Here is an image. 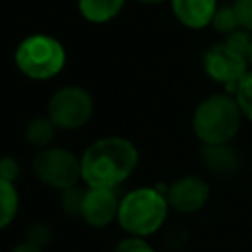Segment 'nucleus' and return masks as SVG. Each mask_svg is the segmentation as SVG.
Masks as SVG:
<instances>
[{"label":"nucleus","mask_w":252,"mask_h":252,"mask_svg":"<svg viewBox=\"0 0 252 252\" xmlns=\"http://www.w3.org/2000/svg\"><path fill=\"white\" fill-rule=\"evenodd\" d=\"M138 165L136 146L120 136L93 142L81 156V179L94 189H114Z\"/></svg>","instance_id":"1"},{"label":"nucleus","mask_w":252,"mask_h":252,"mask_svg":"<svg viewBox=\"0 0 252 252\" xmlns=\"http://www.w3.org/2000/svg\"><path fill=\"white\" fill-rule=\"evenodd\" d=\"M240 122V106L230 94H211L193 112V132L205 146H222L230 142Z\"/></svg>","instance_id":"2"},{"label":"nucleus","mask_w":252,"mask_h":252,"mask_svg":"<svg viewBox=\"0 0 252 252\" xmlns=\"http://www.w3.org/2000/svg\"><path fill=\"white\" fill-rule=\"evenodd\" d=\"M167 197L159 189L140 187L130 191L118 205V224L132 236L154 234L167 217Z\"/></svg>","instance_id":"3"},{"label":"nucleus","mask_w":252,"mask_h":252,"mask_svg":"<svg viewBox=\"0 0 252 252\" xmlns=\"http://www.w3.org/2000/svg\"><path fill=\"white\" fill-rule=\"evenodd\" d=\"M14 59H16L18 69L26 77L43 81V79L55 77L63 69L65 49L55 37L35 33V35L26 37L18 45Z\"/></svg>","instance_id":"4"},{"label":"nucleus","mask_w":252,"mask_h":252,"mask_svg":"<svg viewBox=\"0 0 252 252\" xmlns=\"http://www.w3.org/2000/svg\"><path fill=\"white\" fill-rule=\"evenodd\" d=\"M32 169L39 181L53 189L75 187L81 179V158L65 148H45L33 156Z\"/></svg>","instance_id":"5"},{"label":"nucleus","mask_w":252,"mask_h":252,"mask_svg":"<svg viewBox=\"0 0 252 252\" xmlns=\"http://www.w3.org/2000/svg\"><path fill=\"white\" fill-rule=\"evenodd\" d=\"M93 114V98L81 87H63L55 91L47 102V118L63 130H77L89 122Z\"/></svg>","instance_id":"6"},{"label":"nucleus","mask_w":252,"mask_h":252,"mask_svg":"<svg viewBox=\"0 0 252 252\" xmlns=\"http://www.w3.org/2000/svg\"><path fill=\"white\" fill-rule=\"evenodd\" d=\"M246 63H248V57L236 51L228 41L209 47L203 57L205 73L211 79L222 83L226 87V94H234L238 81L248 73Z\"/></svg>","instance_id":"7"},{"label":"nucleus","mask_w":252,"mask_h":252,"mask_svg":"<svg viewBox=\"0 0 252 252\" xmlns=\"http://www.w3.org/2000/svg\"><path fill=\"white\" fill-rule=\"evenodd\" d=\"M209 195H211V189L203 177L187 175L169 185L167 203L179 213H195L207 205Z\"/></svg>","instance_id":"8"},{"label":"nucleus","mask_w":252,"mask_h":252,"mask_svg":"<svg viewBox=\"0 0 252 252\" xmlns=\"http://www.w3.org/2000/svg\"><path fill=\"white\" fill-rule=\"evenodd\" d=\"M118 199L112 189L89 187L83 197L81 219L91 226H106L118 217Z\"/></svg>","instance_id":"9"},{"label":"nucleus","mask_w":252,"mask_h":252,"mask_svg":"<svg viewBox=\"0 0 252 252\" xmlns=\"http://www.w3.org/2000/svg\"><path fill=\"white\" fill-rule=\"evenodd\" d=\"M175 18L193 30H201L213 22L217 0H171Z\"/></svg>","instance_id":"10"},{"label":"nucleus","mask_w":252,"mask_h":252,"mask_svg":"<svg viewBox=\"0 0 252 252\" xmlns=\"http://www.w3.org/2000/svg\"><path fill=\"white\" fill-rule=\"evenodd\" d=\"M124 0H79V12L93 24L110 22L122 10Z\"/></svg>","instance_id":"11"},{"label":"nucleus","mask_w":252,"mask_h":252,"mask_svg":"<svg viewBox=\"0 0 252 252\" xmlns=\"http://www.w3.org/2000/svg\"><path fill=\"white\" fill-rule=\"evenodd\" d=\"M55 130H57V126H55L47 116H39V118H33V120L28 122L24 134H26V140H28L33 148L45 150V148H49V144L53 142Z\"/></svg>","instance_id":"12"},{"label":"nucleus","mask_w":252,"mask_h":252,"mask_svg":"<svg viewBox=\"0 0 252 252\" xmlns=\"http://www.w3.org/2000/svg\"><path fill=\"white\" fill-rule=\"evenodd\" d=\"M18 191L12 181L0 177V230L6 228L18 213Z\"/></svg>","instance_id":"13"},{"label":"nucleus","mask_w":252,"mask_h":252,"mask_svg":"<svg viewBox=\"0 0 252 252\" xmlns=\"http://www.w3.org/2000/svg\"><path fill=\"white\" fill-rule=\"evenodd\" d=\"M205 161L215 171H230L236 159H234V154L222 144V146H207Z\"/></svg>","instance_id":"14"},{"label":"nucleus","mask_w":252,"mask_h":252,"mask_svg":"<svg viewBox=\"0 0 252 252\" xmlns=\"http://www.w3.org/2000/svg\"><path fill=\"white\" fill-rule=\"evenodd\" d=\"M234 98L240 106L242 116H246L252 122V71H248L236 85L234 91Z\"/></svg>","instance_id":"15"},{"label":"nucleus","mask_w":252,"mask_h":252,"mask_svg":"<svg viewBox=\"0 0 252 252\" xmlns=\"http://www.w3.org/2000/svg\"><path fill=\"white\" fill-rule=\"evenodd\" d=\"M211 24H213V28H215L217 32H220V33H228V35L240 28L238 18H236V12H234L232 6L217 8V12H215Z\"/></svg>","instance_id":"16"},{"label":"nucleus","mask_w":252,"mask_h":252,"mask_svg":"<svg viewBox=\"0 0 252 252\" xmlns=\"http://www.w3.org/2000/svg\"><path fill=\"white\" fill-rule=\"evenodd\" d=\"M83 197H85V191L81 187H69V189H63V195H61V207L65 211V215L73 217V219H81V207H83Z\"/></svg>","instance_id":"17"},{"label":"nucleus","mask_w":252,"mask_h":252,"mask_svg":"<svg viewBox=\"0 0 252 252\" xmlns=\"http://www.w3.org/2000/svg\"><path fill=\"white\" fill-rule=\"evenodd\" d=\"M112 252H154V248L142 236H128V238H122Z\"/></svg>","instance_id":"18"},{"label":"nucleus","mask_w":252,"mask_h":252,"mask_svg":"<svg viewBox=\"0 0 252 252\" xmlns=\"http://www.w3.org/2000/svg\"><path fill=\"white\" fill-rule=\"evenodd\" d=\"M232 8L236 12L240 28L246 32H252V0H234Z\"/></svg>","instance_id":"19"},{"label":"nucleus","mask_w":252,"mask_h":252,"mask_svg":"<svg viewBox=\"0 0 252 252\" xmlns=\"http://www.w3.org/2000/svg\"><path fill=\"white\" fill-rule=\"evenodd\" d=\"M18 173H20V165H18V161H16L12 156L0 158V177H2V179L14 183L16 177H18Z\"/></svg>","instance_id":"20"},{"label":"nucleus","mask_w":252,"mask_h":252,"mask_svg":"<svg viewBox=\"0 0 252 252\" xmlns=\"http://www.w3.org/2000/svg\"><path fill=\"white\" fill-rule=\"evenodd\" d=\"M47 236H49L47 228H45L43 224H35V226L30 230V238H28V242H32V244H35V246L41 248V246L47 242Z\"/></svg>","instance_id":"21"},{"label":"nucleus","mask_w":252,"mask_h":252,"mask_svg":"<svg viewBox=\"0 0 252 252\" xmlns=\"http://www.w3.org/2000/svg\"><path fill=\"white\" fill-rule=\"evenodd\" d=\"M12 252H41V248L35 246V244H32V242H22V244H18Z\"/></svg>","instance_id":"22"},{"label":"nucleus","mask_w":252,"mask_h":252,"mask_svg":"<svg viewBox=\"0 0 252 252\" xmlns=\"http://www.w3.org/2000/svg\"><path fill=\"white\" fill-rule=\"evenodd\" d=\"M138 2H142V4H161L165 0H138Z\"/></svg>","instance_id":"23"},{"label":"nucleus","mask_w":252,"mask_h":252,"mask_svg":"<svg viewBox=\"0 0 252 252\" xmlns=\"http://www.w3.org/2000/svg\"><path fill=\"white\" fill-rule=\"evenodd\" d=\"M248 61L252 63V45H250V51H248Z\"/></svg>","instance_id":"24"}]
</instances>
